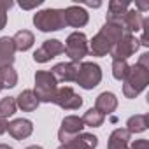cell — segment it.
<instances>
[{
  "instance_id": "obj_1",
  "label": "cell",
  "mask_w": 149,
  "mask_h": 149,
  "mask_svg": "<svg viewBox=\"0 0 149 149\" xmlns=\"http://www.w3.org/2000/svg\"><path fill=\"white\" fill-rule=\"evenodd\" d=\"M149 84V67L142 63L130 65L126 77L123 79V95L126 98H135L139 97Z\"/></svg>"
},
{
  "instance_id": "obj_2",
  "label": "cell",
  "mask_w": 149,
  "mask_h": 149,
  "mask_svg": "<svg viewBox=\"0 0 149 149\" xmlns=\"http://www.w3.org/2000/svg\"><path fill=\"white\" fill-rule=\"evenodd\" d=\"M33 25L40 32H58L67 26L63 9H44L33 14Z\"/></svg>"
},
{
  "instance_id": "obj_3",
  "label": "cell",
  "mask_w": 149,
  "mask_h": 149,
  "mask_svg": "<svg viewBox=\"0 0 149 149\" xmlns=\"http://www.w3.org/2000/svg\"><path fill=\"white\" fill-rule=\"evenodd\" d=\"M56 90H58V83H56V79L53 77V74L49 70H39L35 74V88H33V93H35V97H37L39 102L53 104V98L56 95Z\"/></svg>"
},
{
  "instance_id": "obj_4",
  "label": "cell",
  "mask_w": 149,
  "mask_h": 149,
  "mask_svg": "<svg viewBox=\"0 0 149 149\" xmlns=\"http://www.w3.org/2000/svg\"><path fill=\"white\" fill-rule=\"evenodd\" d=\"M100 81H102V68H100V65H97L93 61H81L79 63L76 83L83 90H93V88H97L100 84Z\"/></svg>"
},
{
  "instance_id": "obj_5",
  "label": "cell",
  "mask_w": 149,
  "mask_h": 149,
  "mask_svg": "<svg viewBox=\"0 0 149 149\" xmlns=\"http://www.w3.org/2000/svg\"><path fill=\"white\" fill-rule=\"evenodd\" d=\"M65 54L72 63H79L88 56V39L83 32H72L65 40Z\"/></svg>"
},
{
  "instance_id": "obj_6",
  "label": "cell",
  "mask_w": 149,
  "mask_h": 149,
  "mask_svg": "<svg viewBox=\"0 0 149 149\" xmlns=\"http://www.w3.org/2000/svg\"><path fill=\"white\" fill-rule=\"evenodd\" d=\"M53 104H56L58 107H61L65 111H77L83 105V97L77 95L70 86H61L56 90Z\"/></svg>"
},
{
  "instance_id": "obj_7",
  "label": "cell",
  "mask_w": 149,
  "mask_h": 149,
  "mask_svg": "<svg viewBox=\"0 0 149 149\" xmlns=\"http://www.w3.org/2000/svg\"><path fill=\"white\" fill-rule=\"evenodd\" d=\"M139 46H140V44H139V39H137L135 35L125 33V35L114 44V47L111 49V56H112V60H126V58H130L132 54L137 53Z\"/></svg>"
},
{
  "instance_id": "obj_8",
  "label": "cell",
  "mask_w": 149,
  "mask_h": 149,
  "mask_svg": "<svg viewBox=\"0 0 149 149\" xmlns=\"http://www.w3.org/2000/svg\"><path fill=\"white\" fill-rule=\"evenodd\" d=\"M61 53H65L63 44L58 39H49V40H44L42 46L33 53V61H37V63H47L53 58L60 56Z\"/></svg>"
},
{
  "instance_id": "obj_9",
  "label": "cell",
  "mask_w": 149,
  "mask_h": 149,
  "mask_svg": "<svg viewBox=\"0 0 149 149\" xmlns=\"http://www.w3.org/2000/svg\"><path fill=\"white\" fill-rule=\"evenodd\" d=\"M84 128V123L79 116H65L63 121H61V126H60V132H58V139L61 144L72 140L76 135H79Z\"/></svg>"
},
{
  "instance_id": "obj_10",
  "label": "cell",
  "mask_w": 149,
  "mask_h": 149,
  "mask_svg": "<svg viewBox=\"0 0 149 149\" xmlns=\"http://www.w3.org/2000/svg\"><path fill=\"white\" fill-rule=\"evenodd\" d=\"M77 70H79V63L63 61V63H56L51 68V74L56 79V83H74L77 77Z\"/></svg>"
},
{
  "instance_id": "obj_11",
  "label": "cell",
  "mask_w": 149,
  "mask_h": 149,
  "mask_svg": "<svg viewBox=\"0 0 149 149\" xmlns=\"http://www.w3.org/2000/svg\"><path fill=\"white\" fill-rule=\"evenodd\" d=\"M142 21H144V18H142V13H140V11H137V9H128V11L118 19V25L121 26L123 33L133 35L135 32L142 30Z\"/></svg>"
},
{
  "instance_id": "obj_12",
  "label": "cell",
  "mask_w": 149,
  "mask_h": 149,
  "mask_svg": "<svg viewBox=\"0 0 149 149\" xmlns=\"http://www.w3.org/2000/svg\"><path fill=\"white\" fill-rule=\"evenodd\" d=\"M63 13H65V23L68 26H74V28L86 26L90 21L88 11L83 9L81 6H68L67 9H63Z\"/></svg>"
},
{
  "instance_id": "obj_13",
  "label": "cell",
  "mask_w": 149,
  "mask_h": 149,
  "mask_svg": "<svg viewBox=\"0 0 149 149\" xmlns=\"http://www.w3.org/2000/svg\"><path fill=\"white\" fill-rule=\"evenodd\" d=\"M98 146V137L93 133H79L76 135L72 140L61 144L58 149H97Z\"/></svg>"
},
{
  "instance_id": "obj_14",
  "label": "cell",
  "mask_w": 149,
  "mask_h": 149,
  "mask_svg": "<svg viewBox=\"0 0 149 149\" xmlns=\"http://www.w3.org/2000/svg\"><path fill=\"white\" fill-rule=\"evenodd\" d=\"M7 132L13 139L16 140H23V139H28L32 133H33V123L30 119H25V118H19V119H13L9 125H7Z\"/></svg>"
},
{
  "instance_id": "obj_15",
  "label": "cell",
  "mask_w": 149,
  "mask_h": 149,
  "mask_svg": "<svg viewBox=\"0 0 149 149\" xmlns=\"http://www.w3.org/2000/svg\"><path fill=\"white\" fill-rule=\"evenodd\" d=\"M111 49H112V44L102 32H98L88 42V53H91V56H105L107 53H111Z\"/></svg>"
},
{
  "instance_id": "obj_16",
  "label": "cell",
  "mask_w": 149,
  "mask_h": 149,
  "mask_svg": "<svg viewBox=\"0 0 149 149\" xmlns=\"http://www.w3.org/2000/svg\"><path fill=\"white\" fill-rule=\"evenodd\" d=\"M95 109H97L98 112H102L104 116L114 112V111L118 109V98H116V95L111 93V91L100 93V95L97 97V100H95Z\"/></svg>"
},
{
  "instance_id": "obj_17",
  "label": "cell",
  "mask_w": 149,
  "mask_h": 149,
  "mask_svg": "<svg viewBox=\"0 0 149 149\" xmlns=\"http://www.w3.org/2000/svg\"><path fill=\"white\" fill-rule=\"evenodd\" d=\"M16 54V46L13 37H0V65H13Z\"/></svg>"
},
{
  "instance_id": "obj_18",
  "label": "cell",
  "mask_w": 149,
  "mask_h": 149,
  "mask_svg": "<svg viewBox=\"0 0 149 149\" xmlns=\"http://www.w3.org/2000/svg\"><path fill=\"white\" fill-rule=\"evenodd\" d=\"M130 135H132V133H130L126 128H116V130L109 135L107 149H128Z\"/></svg>"
},
{
  "instance_id": "obj_19",
  "label": "cell",
  "mask_w": 149,
  "mask_h": 149,
  "mask_svg": "<svg viewBox=\"0 0 149 149\" xmlns=\"http://www.w3.org/2000/svg\"><path fill=\"white\" fill-rule=\"evenodd\" d=\"M39 100L33 93V90H23L18 97H16V105L23 111V112H33L39 107Z\"/></svg>"
},
{
  "instance_id": "obj_20",
  "label": "cell",
  "mask_w": 149,
  "mask_h": 149,
  "mask_svg": "<svg viewBox=\"0 0 149 149\" xmlns=\"http://www.w3.org/2000/svg\"><path fill=\"white\" fill-rule=\"evenodd\" d=\"M130 9V2L128 0H111L109 2V13H107V19L109 23H118V19Z\"/></svg>"
},
{
  "instance_id": "obj_21",
  "label": "cell",
  "mask_w": 149,
  "mask_h": 149,
  "mask_svg": "<svg viewBox=\"0 0 149 149\" xmlns=\"http://www.w3.org/2000/svg\"><path fill=\"white\" fill-rule=\"evenodd\" d=\"M18 84V72L13 65H0V86L2 90L14 88Z\"/></svg>"
},
{
  "instance_id": "obj_22",
  "label": "cell",
  "mask_w": 149,
  "mask_h": 149,
  "mask_svg": "<svg viewBox=\"0 0 149 149\" xmlns=\"http://www.w3.org/2000/svg\"><path fill=\"white\" fill-rule=\"evenodd\" d=\"M13 40H14L16 51H28L35 42V35L30 30H19V32H16Z\"/></svg>"
},
{
  "instance_id": "obj_23",
  "label": "cell",
  "mask_w": 149,
  "mask_h": 149,
  "mask_svg": "<svg viewBox=\"0 0 149 149\" xmlns=\"http://www.w3.org/2000/svg\"><path fill=\"white\" fill-rule=\"evenodd\" d=\"M147 126H149L147 114H135V116L128 118V121H126V130L130 133H142L147 130Z\"/></svg>"
},
{
  "instance_id": "obj_24",
  "label": "cell",
  "mask_w": 149,
  "mask_h": 149,
  "mask_svg": "<svg viewBox=\"0 0 149 149\" xmlns=\"http://www.w3.org/2000/svg\"><path fill=\"white\" fill-rule=\"evenodd\" d=\"M81 119H83L84 126L98 128V126H102V125H104V119H105V116H104L102 112H98L97 109H88V111L84 112V116H83Z\"/></svg>"
},
{
  "instance_id": "obj_25",
  "label": "cell",
  "mask_w": 149,
  "mask_h": 149,
  "mask_svg": "<svg viewBox=\"0 0 149 149\" xmlns=\"http://www.w3.org/2000/svg\"><path fill=\"white\" fill-rule=\"evenodd\" d=\"M16 109H18L16 97H6L0 100V116L2 118H6V119L11 118L13 114H16Z\"/></svg>"
},
{
  "instance_id": "obj_26",
  "label": "cell",
  "mask_w": 149,
  "mask_h": 149,
  "mask_svg": "<svg viewBox=\"0 0 149 149\" xmlns=\"http://www.w3.org/2000/svg\"><path fill=\"white\" fill-rule=\"evenodd\" d=\"M128 68H130V65L126 63V60H112V76H114V79L123 81L128 74Z\"/></svg>"
},
{
  "instance_id": "obj_27",
  "label": "cell",
  "mask_w": 149,
  "mask_h": 149,
  "mask_svg": "<svg viewBox=\"0 0 149 149\" xmlns=\"http://www.w3.org/2000/svg\"><path fill=\"white\" fill-rule=\"evenodd\" d=\"M14 4L11 0H0V30L6 28V23H7V11L13 7Z\"/></svg>"
},
{
  "instance_id": "obj_28",
  "label": "cell",
  "mask_w": 149,
  "mask_h": 149,
  "mask_svg": "<svg viewBox=\"0 0 149 149\" xmlns=\"http://www.w3.org/2000/svg\"><path fill=\"white\" fill-rule=\"evenodd\" d=\"M132 149H149V140L147 139H139L132 142Z\"/></svg>"
},
{
  "instance_id": "obj_29",
  "label": "cell",
  "mask_w": 149,
  "mask_h": 149,
  "mask_svg": "<svg viewBox=\"0 0 149 149\" xmlns=\"http://www.w3.org/2000/svg\"><path fill=\"white\" fill-rule=\"evenodd\" d=\"M42 4V0H33V2H30V4H19L21 6V9H33V7H37V6H40Z\"/></svg>"
},
{
  "instance_id": "obj_30",
  "label": "cell",
  "mask_w": 149,
  "mask_h": 149,
  "mask_svg": "<svg viewBox=\"0 0 149 149\" xmlns=\"http://www.w3.org/2000/svg\"><path fill=\"white\" fill-rule=\"evenodd\" d=\"M7 125H9V121H7L6 118L0 116V135H4V133L7 132Z\"/></svg>"
},
{
  "instance_id": "obj_31",
  "label": "cell",
  "mask_w": 149,
  "mask_h": 149,
  "mask_svg": "<svg viewBox=\"0 0 149 149\" xmlns=\"http://www.w3.org/2000/svg\"><path fill=\"white\" fill-rule=\"evenodd\" d=\"M86 6H90V7H100L102 6V2H84Z\"/></svg>"
},
{
  "instance_id": "obj_32",
  "label": "cell",
  "mask_w": 149,
  "mask_h": 149,
  "mask_svg": "<svg viewBox=\"0 0 149 149\" xmlns=\"http://www.w3.org/2000/svg\"><path fill=\"white\" fill-rule=\"evenodd\" d=\"M137 7H139V9H142V11H147V9H149V6H147V4H142V2H139V4H137Z\"/></svg>"
},
{
  "instance_id": "obj_33",
  "label": "cell",
  "mask_w": 149,
  "mask_h": 149,
  "mask_svg": "<svg viewBox=\"0 0 149 149\" xmlns=\"http://www.w3.org/2000/svg\"><path fill=\"white\" fill-rule=\"evenodd\" d=\"M0 149H13V147L7 146V144H0Z\"/></svg>"
},
{
  "instance_id": "obj_34",
  "label": "cell",
  "mask_w": 149,
  "mask_h": 149,
  "mask_svg": "<svg viewBox=\"0 0 149 149\" xmlns=\"http://www.w3.org/2000/svg\"><path fill=\"white\" fill-rule=\"evenodd\" d=\"M25 149H42L40 146H28V147H25Z\"/></svg>"
},
{
  "instance_id": "obj_35",
  "label": "cell",
  "mask_w": 149,
  "mask_h": 149,
  "mask_svg": "<svg viewBox=\"0 0 149 149\" xmlns=\"http://www.w3.org/2000/svg\"><path fill=\"white\" fill-rule=\"evenodd\" d=\"M0 91H2V86H0Z\"/></svg>"
}]
</instances>
